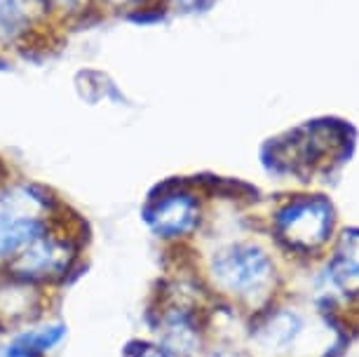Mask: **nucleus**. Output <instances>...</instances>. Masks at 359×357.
<instances>
[{"label": "nucleus", "mask_w": 359, "mask_h": 357, "mask_svg": "<svg viewBox=\"0 0 359 357\" xmlns=\"http://www.w3.org/2000/svg\"><path fill=\"white\" fill-rule=\"evenodd\" d=\"M69 210L71 205L52 186L0 158V271Z\"/></svg>", "instance_id": "f257e3e1"}, {"label": "nucleus", "mask_w": 359, "mask_h": 357, "mask_svg": "<svg viewBox=\"0 0 359 357\" xmlns=\"http://www.w3.org/2000/svg\"><path fill=\"white\" fill-rule=\"evenodd\" d=\"M205 278L219 296L247 306L256 315L273 299L277 266L259 240L235 238L219 242L207 254Z\"/></svg>", "instance_id": "f03ea898"}, {"label": "nucleus", "mask_w": 359, "mask_h": 357, "mask_svg": "<svg viewBox=\"0 0 359 357\" xmlns=\"http://www.w3.org/2000/svg\"><path fill=\"white\" fill-rule=\"evenodd\" d=\"M212 184L200 179H169L155 186L141 207L146 231L167 249H186L205 233Z\"/></svg>", "instance_id": "7ed1b4c3"}, {"label": "nucleus", "mask_w": 359, "mask_h": 357, "mask_svg": "<svg viewBox=\"0 0 359 357\" xmlns=\"http://www.w3.org/2000/svg\"><path fill=\"white\" fill-rule=\"evenodd\" d=\"M87 242V224L78 212L69 210L52 228L22 249L5 273L57 292L83 268Z\"/></svg>", "instance_id": "20e7f679"}, {"label": "nucleus", "mask_w": 359, "mask_h": 357, "mask_svg": "<svg viewBox=\"0 0 359 357\" xmlns=\"http://www.w3.org/2000/svg\"><path fill=\"white\" fill-rule=\"evenodd\" d=\"M350 146L352 130L348 125L341 120H315L270 139L263 158L270 172L294 174L308 181V177L329 172L334 163L341 165L350 156Z\"/></svg>", "instance_id": "39448f33"}, {"label": "nucleus", "mask_w": 359, "mask_h": 357, "mask_svg": "<svg viewBox=\"0 0 359 357\" xmlns=\"http://www.w3.org/2000/svg\"><path fill=\"white\" fill-rule=\"evenodd\" d=\"M66 40L38 0H0V66L40 62L62 50Z\"/></svg>", "instance_id": "423d86ee"}, {"label": "nucleus", "mask_w": 359, "mask_h": 357, "mask_svg": "<svg viewBox=\"0 0 359 357\" xmlns=\"http://www.w3.org/2000/svg\"><path fill=\"white\" fill-rule=\"evenodd\" d=\"M148 339L174 357H198L207 346V322L198 301L176 287L158 292L148 311Z\"/></svg>", "instance_id": "0eeeda50"}, {"label": "nucleus", "mask_w": 359, "mask_h": 357, "mask_svg": "<svg viewBox=\"0 0 359 357\" xmlns=\"http://www.w3.org/2000/svg\"><path fill=\"white\" fill-rule=\"evenodd\" d=\"M334 207L322 195H289L270 214V233L289 252L310 254L329 240Z\"/></svg>", "instance_id": "6e6552de"}, {"label": "nucleus", "mask_w": 359, "mask_h": 357, "mask_svg": "<svg viewBox=\"0 0 359 357\" xmlns=\"http://www.w3.org/2000/svg\"><path fill=\"white\" fill-rule=\"evenodd\" d=\"M54 289L0 271V334L17 332L50 315Z\"/></svg>", "instance_id": "1a4fd4ad"}, {"label": "nucleus", "mask_w": 359, "mask_h": 357, "mask_svg": "<svg viewBox=\"0 0 359 357\" xmlns=\"http://www.w3.org/2000/svg\"><path fill=\"white\" fill-rule=\"evenodd\" d=\"M303 334L301 315L287 308H263L254 315L249 339L266 353H284Z\"/></svg>", "instance_id": "9d476101"}, {"label": "nucleus", "mask_w": 359, "mask_h": 357, "mask_svg": "<svg viewBox=\"0 0 359 357\" xmlns=\"http://www.w3.org/2000/svg\"><path fill=\"white\" fill-rule=\"evenodd\" d=\"M76 92L85 104H108V106H127V94L118 83L113 80L111 73L101 69H80L73 78Z\"/></svg>", "instance_id": "9b49d317"}, {"label": "nucleus", "mask_w": 359, "mask_h": 357, "mask_svg": "<svg viewBox=\"0 0 359 357\" xmlns=\"http://www.w3.org/2000/svg\"><path fill=\"white\" fill-rule=\"evenodd\" d=\"M331 282L343 292L359 289V228L345 231L336 247V257L329 266Z\"/></svg>", "instance_id": "f8f14e48"}, {"label": "nucleus", "mask_w": 359, "mask_h": 357, "mask_svg": "<svg viewBox=\"0 0 359 357\" xmlns=\"http://www.w3.org/2000/svg\"><path fill=\"white\" fill-rule=\"evenodd\" d=\"M97 22H153L167 17L160 0H94Z\"/></svg>", "instance_id": "ddd939ff"}, {"label": "nucleus", "mask_w": 359, "mask_h": 357, "mask_svg": "<svg viewBox=\"0 0 359 357\" xmlns=\"http://www.w3.org/2000/svg\"><path fill=\"white\" fill-rule=\"evenodd\" d=\"M38 3L50 12L66 36L99 24L94 0H38Z\"/></svg>", "instance_id": "4468645a"}, {"label": "nucleus", "mask_w": 359, "mask_h": 357, "mask_svg": "<svg viewBox=\"0 0 359 357\" xmlns=\"http://www.w3.org/2000/svg\"><path fill=\"white\" fill-rule=\"evenodd\" d=\"M123 357H174L151 339H137L123 350Z\"/></svg>", "instance_id": "2eb2a0df"}, {"label": "nucleus", "mask_w": 359, "mask_h": 357, "mask_svg": "<svg viewBox=\"0 0 359 357\" xmlns=\"http://www.w3.org/2000/svg\"><path fill=\"white\" fill-rule=\"evenodd\" d=\"M165 15H191V12L205 10L212 0H160Z\"/></svg>", "instance_id": "dca6fc26"}, {"label": "nucleus", "mask_w": 359, "mask_h": 357, "mask_svg": "<svg viewBox=\"0 0 359 357\" xmlns=\"http://www.w3.org/2000/svg\"><path fill=\"white\" fill-rule=\"evenodd\" d=\"M198 357H252L247 350L233 346V343H214V346H205Z\"/></svg>", "instance_id": "f3484780"}]
</instances>
